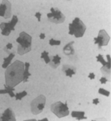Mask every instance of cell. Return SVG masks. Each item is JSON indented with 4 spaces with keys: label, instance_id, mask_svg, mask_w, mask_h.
Wrapping results in <instances>:
<instances>
[{
    "label": "cell",
    "instance_id": "5b68a950",
    "mask_svg": "<svg viewBox=\"0 0 111 121\" xmlns=\"http://www.w3.org/2000/svg\"><path fill=\"white\" fill-rule=\"evenodd\" d=\"M46 98L44 95H40L31 102V110L34 115H37L42 112L45 106Z\"/></svg>",
    "mask_w": 111,
    "mask_h": 121
},
{
    "label": "cell",
    "instance_id": "6da1fadb",
    "mask_svg": "<svg viewBox=\"0 0 111 121\" xmlns=\"http://www.w3.org/2000/svg\"><path fill=\"white\" fill-rule=\"evenodd\" d=\"M25 64L20 60H15L9 67L6 68L5 72V84L14 87L21 81L24 78Z\"/></svg>",
    "mask_w": 111,
    "mask_h": 121
},
{
    "label": "cell",
    "instance_id": "5bb4252c",
    "mask_svg": "<svg viewBox=\"0 0 111 121\" xmlns=\"http://www.w3.org/2000/svg\"><path fill=\"white\" fill-rule=\"evenodd\" d=\"M107 64L104 65L102 68H101V71L103 72V74L106 73V74H109L110 75V69H111V58H110V56L109 55H107Z\"/></svg>",
    "mask_w": 111,
    "mask_h": 121
},
{
    "label": "cell",
    "instance_id": "2e32d148",
    "mask_svg": "<svg viewBox=\"0 0 111 121\" xmlns=\"http://www.w3.org/2000/svg\"><path fill=\"white\" fill-rule=\"evenodd\" d=\"M30 67V64L28 62L25 63V70H24V78H23V81L24 82H27L28 77L31 76V74L28 71V69H29Z\"/></svg>",
    "mask_w": 111,
    "mask_h": 121
},
{
    "label": "cell",
    "instance_id": "83f0119b",
    "mask_svg": "<svg viewBox=\"0 0 111 121\" xmlns=\"http://www.w3.org/2000/svg\"><path fill=\"white\" fill-rule=\"evenodd\" d=\"M93 104L95 105H97L98 104H99V100H98V98H96V99L93 100Z\"/></svg>",
    "mask_w": 111,
    "mask_h": 121
},
{
    "label": "cell",
    "instance_id": "4316f807",
    "mask_svg": "<svg viewBox=\"0 0 111 121\" xmlns=\"http://www.w3.org/2000/svg\"><path fill=\"white\" fill-rule=\"evenodd\" d=\"M88 78H90V79H91V80H93V79L95 78V74H94V73H90V74H89Z\"/></svg>",
    "mask_w": 111,
    "mask_h": 121
},
{
    "label": "cell",
    "instance_id": "8992f818",
    "mask_svg": "<svg viewBox=\"0 0 111 121\" xmlns=\"http://www.w3.org/2000/svg\"><path fill=\"white\" fill-rule=\"evenodd\" d=\"M47 19L49 22H53L55 24H59L64 22L65 20V16L63 13L57 8H51V12L47 15Z\"/></svg>",
    "mask_w": 111,
    "mask_h": 121
},
{
    "label": "cell",
    "instance_id": "4fadbf2b",
    "mask_svg": "<svg viewBox=\"0 0 111 121\" xmlns=\"http://www.w3.org/2000/svg\"><path fill=\"white\" fill-rule=\"evenodd\" d=\"M74 41H71L68 44H66L64 46L63 52L66 55H73L74 54V50L73 48V44H74Z\"/></svg>",
    "mask_w": 111,
    "mask_h": 121
},
{
    "label": "cell",
    "instance_id": "ac0fdd59",
    "mask_svg": "<svg viewBox=\"0 0 111 121\" xmlns=\"http://www.w3.org/2000/svg\"><path fill=\"white\" fill-rule=\"evenodd\" d=\"M14 57H15V52L11 53L10 55H9V56L8 57V58H4V62H3L2 68H8V66H9V65L11 63V60H12V58H13Z\"/></svg>",
    "mask_w": 111,
    "mask_h": 121
},
{
    "label": "cell",
    "instance_id": "3957f363",
    "mask_svg": "<svg viewBox=\"0 0 111 121\" xmlns=\"http://www.w3.org/2000/svg\"><path fill=\"white\" fill-rule=\"evenodd\" d=\"M86 31V25L79 18H75L72 23L69 24V35H74L76 38L83 37Z\"/></svg>",
    "mask_w": 111,
    "mask_h": 121
},
{
    "label": "cell",
    "instance_id": "d4e9b609",
    "mask_svg": "<svg viewBox=\"0 0 111 121\" xmlns=\"http://www.w3.org/2000/svg\"><path fill=\"white\" fill-rule=\"evenodd\" d=\"M100 83H101V84H106V83L107 82V81H108V80H107V79L106 78L102 77V78H101L100 79Z\"/></svg>",
    "mask_w": 111,
    "mask_h": 121
},
{
    "label": "cell",
    "instance_id": "d6986e66",
    "mask_svg": "<svg viewBox=\"0 0 111 121\" xmlns=\"http://www.w3.org/2000/svg\"><path fill=\"white\" fill-rule=\"evenodd\" d=\"M48 55H49L48 52H45V51H44V52H43L42 53V55H41V58L44 59V62H45L46 64H49L50 60H51Z\"/></svg>",
    "mask_w": 111,
    "mask_h": 121
},
{
    "label": "cell",
    "instance_id": "277c9868",
    "mask_svg": "<svg viewBox=\"0 0 111 121\" xmlns=\"http://www.w3.org/2000/svg\"><path fill=\"white\" fill-rule=\"evenodd\" d=\"M51 110L52 111L55 115L58 117V118H61V117H64L68 116L69 114V110L68 107V103L63 104L61 101L54 103L51 106Z\"/></svg>",
    "mask_w": 111,
    "mask_h": 121
},
{
    "label": "cell",
    "instance_id": "603a6c76",
    "mask_svg": "<svg viewBox=\"0 0 111 121\" xmlns=\"http://www.w3.org/2000/svg\"><path fill=\"white\" fill-rule=\"evenodd\" d=\"M49 44L50 45H60L61 44V41L59 40H55V39H51L49 41Z\"/></svg>",
    "mask_w": 111,
    "mask_h": 121
},
{
    "label": "cell",
    "instance_id": "8fae6325",
    "mask_svg": "<svg viewBox=\"0 0 111 121\" xmlns=\"http://www.w3.org/2000/svg\"><path fill=\"white\" fill-rule=\"evenodd\" d=\"M62 71L65 73L66 76H68V77H70V78H71L73 74H76V68L71 65H63Z\"/></svg>",
    "mask_w": 111,
    "mask_h": 121
},
{
    "label": "cell",
    "instance_id": "ba28073f",
    "mask_svg": "<svg viewBox=\"0 0 111 121\" xmlns=\"http://www.w3.org/2000/svg\"><path fill=\"white\" fill-rule=\"evenodd\" d=\"M110 41V36L107 33L105 30H100L99 31L97 38H94L95 44H98V48H101L102 46H106L108 44V42Z\"/></svg>",
    "mask_w": 111,
    "mask_h": 121
},
{
    "label": "cell",
    "instance_id": "30bf717a",
    "mask_svg": "<svg viewBox=\"0 0 111 121\" xmlns=\"http://www.w3.org/2000/svg\"><path fill=\"white\" fill-rule=\"evenodd\" d=\"M0 120L1 121H15V116L14 112L11 108L6 109L2 113L0 114Z\"/></svg>",
    "mask_w": 111,
    "mask_h": 121
},
{
    "label": "cell",
    "instance_id": "7402d4cb",
    "mask_svg": "<svg viewBox=\"0 0 111 121\" xmlns=\"http://www.w3.org/2000/svg\"><path fill=\"white\" fill-rule=\"evenodd\" d=\"M97 61H99L102 64L103 66L107 64V61H105V60L103 59L102 55H98V56H97Z\"/></svg>",
    "mask_w": 111,
    "mask_h": 121
},
{
    "label": "cell",
    "instance_id": "ffe728a7",
    "mask_svg": "<svg viewBox=\"0 0 111 121\" xmlns=\"http://www.w3.org/2000/svg\"><path fill=\"white\" fill-rule=\"evenodd\" d=\"M26 95H27V92L26 91H22V92H21V93H18V94H15V100H20L23 97H25V96H26Z\"/></svg>",
    "mask_w": 111,
    "mask_h": 121
},
{
    "label": "cell",
    "instance_id": "7a4b0ae2",
    "mask_svg": "<svg viewBox=\"0 0 111 121\" xmlns=\"http://www.w3.org/2000/svg\"><path fill=\"white\" fill-rule=\"evenodd\" d=\"M18 42V55H23L29 52L31 50V36L25 32H21L16 39Z\"/></svg>",
    "mask_w": 111,
    "mask_h": 121
},
{
    "label": "cell",
    "instance_id": "44dd1931",
    "mask_svg": "<svg viewBox=\"0 0 111 121\" xmlns=\"http://www.w3.org/2000/svg\"><path fill=\"white\" fill-rule=\"evenodd\" d=\"M98 93H99L100 94L105 95V96H107V97L110 96V91H107V90H104L103 88H100L99 91H98Z\"/></svg>",
    "mask_w": 111,
    "mask_h": 121
},
{
    "label": "cell",
    "instance_id": "cb8c5ba5",
    "mask_svg": "<svg viewBox=\"0 0 111 121\" xmlns=\"http://www.w3.org/2000/svg\"><path fill=\"white\" fill-rule=\"evenodd\" d=\"M12 48H13V45H12V43H9V44H6V46L5 47L4 51H5V52H8V50H11Z\"/></svg>",
    "mask_w": 111,
    "mask_h": 121
},
{
    "label": "cell",
    "instance_id": "484cf974",
    "mask_svg": "<svg viewBox=\"0 0 111 121\" xmlns=\"http://www.w3.org/2000/svg\"><path fill=\"white\" fill-rule=\"evenodd\" d=\"M41 15H42V14H41L40 12H37V13L35 14V17L38 18V22L41 21Z\"/></svg>",
    "mask_w": 111,
    "mask_h": 121
},
{
    "label": "cell",
    "instance_id": "7c38bea8",
    "mask_svg": "<svg viewBox=\"0 0 111 121\" xmlns=\"http://www.w3.org/2000/svg\"><path fill=\"white\" fill-rule=\"evenodd\" d=\"M51 60L49 62V65L51 67H52L53 68H57L61 64V58L58 55H56L55 56H52L50 58Z\"/></svg>",
    "mask_w": 111,
    "mask_h": 121
},
{
    "label": "cell",
    "instance_id": "9c48e42d",
    "mask_svg": "<svg viewBox=\"0 0 111 121\" xmlns=\"http://www.w3.org/2000/svg\"><path fill=\"white\" fill-rule=\"evenodd\" d=\"M12 5L9 1H2L0 5V16L9 18L12 15Z\"/></svg>",
    "mask_w": 111,
    "mask_h": 121
},
{
    "label": "cell",
    "instance_id": "e0dca14e",
    "mask_svg": "<svg viewBox=\"0 0 111 121\" xmlns=\"http://www.w3.org/2000/svg\"><path fill=\"white\" fill-rule=\"evenodd\" d=\"M84 114L85 113L84 111H81V112H79V111H73L71 113V116L72 117H75V118H77V120L87 119V117H84Z\"/></svg>",
    "mask_w": 111,
    "mask_h": 121
},
{
    "label": "cell",
    "instance_id": "52a82bcc",
    "mask_svg": "<svg viewBox=\"0 0 111 121\" xmlns=\"http://www.w3.org/2000/svg\"><path fill=\"white\" fill-rule=\"evenodd\" d=\"M18 22V18L16 15H13L12 16V19L9 22L5 23V22H2L0 24V28L2 29V35L8 36L12 31L15 30V26Z\"/></svg>",
    "mask_w": 111,
    "mask_h": 121
},
{
    "label": "cell",
    "instance_id": "9a60e30c",
    "mask_svg": "<svg viewBox=\"0 0 111 121\" xmlns=\"http://www.w3.org/2000/svg\"><path fill=\"white\" fill-rule=\"evenodd\" d=\"M5 89L4 90H0V94H9V96L11 97H14L15 96V94L13 93V91H15L14 87H9V86L5 84Z\"/></svg>",
    "mask_w": 111,
    "mask_h": 121
},
{
    "label": "cell",
    "instance_id": "f1b7e54d",
    "mask_svg": "<svg viewBox=\"0 0 111 121\" xmlns=\"http://www.w3.org/2000/svg\"><path fill=\"white\" fill-rule=\"evenodd\" d=\"M44 38H45V35H44V33H42L40 35V39H44Z\"/></svg>",
    "mask_w": 111,
    "mask_h": 121
}]
</instances>
